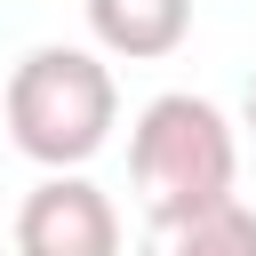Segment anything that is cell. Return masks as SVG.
<instances>
[{"instance_id":"obj_1","label":"cell","mask_w":256,"mask_h":256,"mask_svg":"<svg viewBox=\"0 0 256 256\" xmlns=\"http://www.w3.org/2000/svg\"><path fill=\"white\" fill-rule=\"evenodd\" d=\"M128 184H136V208L152 232L208 216V208L240 200V128L224 120V104L168 88L128 128Z\"/></svg>"},{"instance_id":"obj_2","label":"cell","mask_w":256,"mask_h":256,"mask_svg":"<svg viewBox=\"0 0 256 256\" xmlns=\"http://www.w3.org/2000/svg\"><path fill=\"white\" fill-rule=\"evenodd\" d=\"M0 120H8V144L24 160H40L48 176H80L104 144H112V120H120V88H112V64L96 48H32L16 72H8V96H0Z\"/></svg>"},{"instance_id":"obj_3","label":"cell","mask_w":256,"mask_h":256,"mask_svg":"<svg viewBox=\"0 0 256 256\" xmlns=\"http://www.w3.org/2000/svg\"><path fill=\"white\" fill-rule=\"evenodd\" d=\"M16 256H120V208L88 176H40L16 208Z\"/></svg>"},{"instance_id":"obj_4","label":"cell","mask_w":256,"mask_h":256,"mask_svg":"<svg viewBox=\"0 0 256 256\" xmlns=\"http://www.w3.org/2000/svg\"><path fill=\"white\" fill-rule=\"evenodd\" d=\"M88 32L120 64H160L192 40V0H88Z\"/></svg>"},{"instance_id":"obj_5","label":"cell","mask_w":256,"mask_h":256,"mask_svg":"<svg viewBox=\"0 0 256 256\" xmlns=\"http://www.w3.org/2000/svg\"><path fill=\"white\" fill-rule=\"evenodd\" d=\"M144 256H256V208L248 200H224L208 216L160 224V232H144Z\"/></svg>"},{"instance_id":"obj_6","label":"cell","mask_w":256,"mask_h":256,"mask_svg":"<svg viewBox=\"0 0 256 256\" xmlns=\"http://www.w3.org/2000/svg\"><path fill=\"white\" fill-rule=\"evenodd\" d=\"M248 136H256V80H248Z\"/></svg>"}]
</instances>
